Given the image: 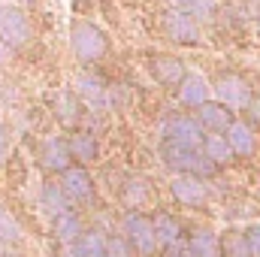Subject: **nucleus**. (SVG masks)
I'll list each match as a JSON object with an SVG mask.
<instances>
[{
    "instance_id": "f257e3e1",
    "label": "nucleus",
    "mask_w": 260,
    "mask_h": 257,
    "mask_svg": "<svg viewBox=\"0 0 260 257\" xmlns=\"http://www.w3.org/2000/svg\"><path fill=\"white\" fill-rule=\"evenodd\" d=\"M160 157H164V167H167L173 176H176V173H194L200 179H212V176L218 173V167H215L200 148L164 142V145H160Z\"/></svg>"
},
{
    "instance_id": "f03ea898",
    "label": "nucleus",
    "mask_w": 260,
    "mask_h": 257,
    "mask_svg": "<svg viewBox=\"0 0 260 257\" xmlns=\"http://www.w3.org/2000/svg\"><path fill=\"white\" fill-rule=\"evenodd\" d=\"M70 49H73L79 64H94V61H100L106 55L109 40L94 21H82L79 18V21L70 24Z\"/></svg>"
},
{
    "instance_id": "7ed1b4c3",
    "label": "nucleus",
    "mask_w": 260,
    "mask_h": 257,
    "mask_svg": "<svg viewBox=\"0 0 260 257\" xmlns=\"http://www.w3.org/2000/svg\"><path fill=\"white\" fill-rule=\"evenodd\" d=\"M121 236L130 242L133 254H139V257H154L160 251L154 227H151V218L142 215V212H136V209L121 218Z\"/></svg>"
},
{
    "instance_id": "20e7f679",
    "label": "nucleus",
    "mask_w": 260,
    "mask_h": 257,
    "mask_svg": "<svg viewBox=\"0 0 260 257\" xmlns=\"http://www.w3.org/2000/svg\"><path fill=\"white\" fill-rule=\"evenodd\" d=\"M212 85V100H218V103H224L227 109H242L248 100H251V85L239 76V73H221L215 82H209Z\"/></svg>"
},
{
    "instance_id": "39448f33",
    "label": "nucleus",
    "mask_w": 260,
    "mask_h": 257,
    "mask_svg": "<svg viewBox=\"0 0 260 257\" xmlns=\"http://www.w3.org/2000/svg\"><path fill=\"white\" fill-rule=\"evenodd\" d=\"M30 37H34V27H30L27 12L18 6H0V40L15 52V49L27 46Z\"/></svg>"
},
{
    "instance_id": "423d86ee",
    "label": "nucleus",
    "mask_w": 260,
    "mask_h": 257,
    "mask_svg": "<svg viewBox=\"0 0 260 257\" xmlns=\"http://www.w3.org/2000/svg\"><path fill=\"white\" fill-rule=\"evenodd\" d=\"M164 34L176 46H200V24L188 9H167L164 12Z\"/></svg>"
},
{
    "instance_id": "0eeeda50",
    "label": "nucleus",
    "mask_w": 260,
    "mask_h": 257,
    "mask_svg": "<svg viewBox=\"0 0 260 257\" xmlns=\"http://www.w3.org/2000/svg\"><path fill=\"white\" fill-rule=\"evenodd\" d=\"M170 194L179 200V206L200 209L209 200V185H206V179H200L194 173H176L170 182Z\"/></svg>"
},
{
    "instance_id": "6e6552de",
    "label": "nucleus",
    "mask_w": 260,
    "mask_h": 257,
    "mask_svg": "<svg viewBox=\"0 0 260 257\" xmlns=\"http://www.w3.org/2000/svg\"><path fill=\"white\" fill-rule=\"evenodd\" d=\"M148 73L157 85L164 88H179V82L188 76V64L179 58V55H167V52H157V55H148Z\"/></svg>"
},
{
    "instance_id": "1a4fd4ad",
    "label": "nucleus",
    "mask_w": 260,
    "mask_h": 257,
    "mask_svg": "<svg viewBox=\"0 0 260 257\" xmlns=\"http://www.w3.org/2000/svg\"><path fill=\"white\" fill-rule=\"evenodd\" d=\"M160 133H164V142H176L188 148H200L203 142V130L194 121V115H167Z\"/></svg>"
},
{
    "instance_id": "9d476101",
    "label": "nucleus",
    "mask_w": 260,
    "mask_h": 257,
    "mask_svg": "<svg viewBox=\"0 0 260 257\" xmlns=\"http://www.w3.org/2000/svg\"><path fill=\"white\" fill-rule=\"evenodd\" d=\"M61 188H64L70 203H79L82 206V203H91L94 200V179H91L88 167H79V164L67 167L64 173H61Z\"/></svg>"
},
{
    "instance_id": "9b49d317",
    "label": "nucleus",
    "mask_w": 260,
    "mask_h": 257,
    "mask_svg": "<svg viewBox=\"0 0 260 257\" xmlns=\"http://www.w3.org/2000/svg\"><path fill=\"white\" fill-rule=\"evenodd\" d=\"M194 121L200 124L203 133H224V130L236 121V112L227 109L218 100H206V103H200L194 109Z\"/></svg>"
},
{
    "instance_id": "f8f14e48",
    "label": "nucleus",
    "mask_w": 260,
    "mask_h": 257,
    "mask_svg": "<svg viewBox=\"0 0 260 257\" xmlns=\"http://www.w3.org/2000/svg\"><path fill=\"white\" fill-rule=\"evenodd\" d=\"M151 227H154V236H157L160 251L170 254V251H176V248H185V227H182V221H179L176 215L157 212L154 221H151Z\"/></svg>"
},
{
    "instance_id": "ddd939ff",
    "label": "nucleus",
    "mask_w": 260,
    "mask_h": 257,
    "mask_svg": "<svg viewBox=\"0 0 260 257\" xmlns=\"http://www.w3.org/2000/svg\"><path fill=\"white\" fill-rule=\"evenodd\" d=\"M40 164H43L49 173H55V176H61L67 167H73V157H70V148H67L64 136H49V139H43V145H40Z\"/></svg>"
},
{
    "instance_id": "4468645a",
    "label": "nucleus",
    "mask_w": 260,
    "mask_h": 257,
    "mask_svg": "<svg viewBox=\"0 0 260 257\" xmlns=\"http://www.w3.org/2000/svg\"><path fill=\"white\" fill-rule=\"evenodd\" d=\"M67 148H70L73 164H79V167H88V164H94L100 157V142H97V136L91 130L76 127L70 133V139H67Z\"/></svg>"
},
{
    "instance_id": "2eb2a0df",
    "label": "nucleus",
    "mask_w": 260,
    "mask_h": 257,
    "mask_svg": "<svg viewBox=\"0 0 260 257\" xmlns=\"http://www.w3.org/2000/svg\"><path fill=\"white\" fill-rule=\"evenodd\" d=\"M224 139H227L233 157H254V151H257V130L245 121H233L224 130Z\"/></svg>"
},
{
    "instance_id": "dca6fc26",
    "label": "nucleus",
    "mask_w": 260,
    "mask_h": 257,
    "mask_svg": "<svg viewBox=\"0 0 260 257\" xmlns=\"http://www.w3.org/2000/svg\"><path fill=\"white\" fill-rule=\"evenodd\" d=\"M52 109H55V118L70 130H76L82 124V118H85V103H82V97L73 94V91H61V94L55 97Z\"/></svg>"
},
{
    "instance_id": "f3484780",
    "label": "nucleus",
    "mask_w": 260,
    "mask_h": 257,
    "mask_svg": "<svg viewBox=\"0 0 260 257\" xmlns=\"http://www.w3.org/2000/svg\"><path fill=\"white\" fill-rule=\"evenodd\" d=\"M179 100L185 103V106H191V109H197L200 103H206V100H212V85L203 79V76H185L182 82H179Z\"/></svg>"
},
{
    "instance_id": "a211bd4d",
    "label": "nucleus",
    "mask_w": 260,
    "mask_h": 257,
    "mask_svg": "<svg viewBox=\"0 0 260 257\" xmlns=\"http://www.w3.org/2000/svg\"><path fill=\"white\" fill-rule=\"evenodd\" d=\"M200 151H203V154L218 167V170L236 160V157H233V151H230V145H227V139H224V133H206V136H203V142H200Z\"/></svg>"
},
{
    "instance_id": "6ab92c4d",
    "label": "nucleus",
    "mask_w": 260,
    "mask_h": 257,
    "mask_svg": "<svg viewBox=\"0 0 260 257\" xmlns=\"http://www.w3.org/2000/svg\"><path fill=\"white\" fill-rule=\"evenodd\" d=\"M185 251L191 257H221V251H218V233H212V230H194L185 239Z\"/></svg>"
},
{
    "instance_id": "aec40b11",
    "label": "nucleus",
    "mask_w": 260,
    "mask_h": 257,
    "mask_svg": "<svg viewBox=\"0 0 260 257\" xmlns=\"http://www.w3.org/2000/svg\"><path fill=\"white\" fill-rule=\"evenodd\" d=\"M40 203H43V209H46L52 218H58V215L70 212V206H73V203L67 200L61 182H46V185H43V191H40Z\"/></svg>"
},
{
    "instance_id": "412c9836",
    "label": "nucleus",
    "mask_w": 260,
    "mask_h": 257,
    "mask_svg": "<svg viewBox=\"0 0 260 257\" xmlns=\"http://www.w3.org/2000/svg\"><path fill=\"white\" fill-rule=\"evenodd\" d=\"M82 230H85V224H82V218H79L73 209L55 218V239H58L61 245H73V242L82 236Z\"/></svg>"
},
{
    "instance_id": "4be33fe9",
    "label": "nucleus",
    "mask_w": 260,
    "mask_h": 257,
    "mask_svg": "<svg viewBox=\"0 0 260 257\" xmlns=\"http://www.w3.org/2000/svg\"><path fill=\"white\" fill-rule=\"evenodd\" d=\"M218 251L221 257H251L245 230H236V227L224 230V236H218Z\"/></svg>"
},
{
    "instance_id": "5701e85b",
    "label": "nucleus",
    "mask_w": 260,
    "mask_h": 257,
    "mask_svg": "<svg viewBox=\"0 0 260 257\" xmlns=\"http://www.w3.org/2000/svg\"><path fill=\"white\" fill-rule=\"evenodd\" d=\"M103 242H106V236L100 230H82V236L70 248L76 251V257H91V254H100L103 251Z\"/></svg>"
},
{
    "instance_id": "b1692460",
    "label": "nucleus",
    "mask_w": 260,
    "mask_h": 257,
    "mask_svg": "<svg viewBox=\"0 0 260 257\" xmlns=\"http://www.w3.org/2000/svg\"><path fill=\"white\" fill-rule=\"evenodd\" d=\"M79 91H82V100H91V103H97V106L106 100V88H103V82L94 79V76H82V79H79Z\"/></svg>"
},
{
    "instance_id": "393cba45",
    "label": "nucleus",
    "mask_w": 260,
    "mask_h": 257,
    "mask_svg": "<svg viewBox=\"0 0 260 257\" xmlns=\"http://www.w3.org/2000/svg\"><path fill=\"white\" fill-rule=\"evenodd\" d=\"M103 251L109 257H133V248H130V242L121 236V233H112V236H106V242H103Z\"/></svg>"
},
{
    "instance_id": "a878e982",
    "label": "nucleus",
    "mask_w": 260,
    "mask_h": 257,
    "mask_svg": "<svg viewBox=\"0 0 260 257\" xmlns=\"http://www.w3.org/2000/svg\"><path fill=\"white\" fill-rule=\"evenodd\" d=\"M145 197H148V185H145L142 179H130L127 188H124V200H127L130 209H136V206H139Z\"/></svg>"
},
{
    "instance_id": "bb28decb",
    "label": "nucleus",
    "mask_w": 260,
    "mask_h": 257,
    "mask_svg": "<svg viewBox=\"0 0 260 257\" xmlns=\"http://www.w3.org/2000/svg\"><path fill=\"white\" fill-rule=\"evenodd\" d=\"M242 112H245V124H251L257 130L260 127V94H251V100L242 106Z\"/></svg>"
},
{
    "instance_id": "cd10ccee",
    "label": "nucleus",
    "mask_w": 260,
    "mask_h": 257,
    "mask_svg": "<svg viewBox=\"0 0 260 257\" xmlns=\"http://www.w3.org/2000/svg\"><path fill=\"white\" fill-rule=\"evenodd\" d=\"M9 154H12V139H9V127H6V124H0V170L6 167Z\"/></svg>"
},
{
    "instance_id": "c85d7f7f",
    "label": "nucleus",
    "mask_w": 260,
    "mask_h": 257,
    "mask_svg": "<svg viewBox=\"0 0 260 257\" xmlns=\"http://www.w3.org/2000/svg\"><path fill=\"white\" fill-rule=\"evenodd\" d=\"M245 239H248V251H251V257H260V224H254V227L245 230Z\"/></svg>"
},
{
    "instance_id": "c756f323",
    "label": "nucleus",
    "mask_w": 260,
    "mask_h": 257,
    "mask_svg": "<svg viewBox=\"0 0 260 257\" xmlns=\"http://www.w3.org/2000/svg\"><path fill=\"white\" fill-rule=\"evenodd\" d=\"M200 0H173V6H179V9H194Z\"/></svg>"
},
{
    "instance_id": "7c9ffc66",
    "label": "nucleus",
    "mask_w": 260,
    "mask_h": 257,
    "mask_svg": "<svg viewBox=\"0 0 260 257\" xmlns=\"http://www.w3.org/2000/svg\"><path fill=\"white\" fill-rule=\"evenodd\" d=\"M9 55H12V49H9V46L0 40V64H6V58H9Z\"/></svg>"
},
{
    "instance_id": "2f4dec72",
    "label": "nucleus",
    "mask_w": 260,
    "mask_h": 257,
    "mask_svg": "<svg viewBox=\"0 0 260 257\" xmlns=\"http://www.w3.org/2000/svg\"><path fill=\"white\" fill-rule=\"evenodd\" d=\"M167 257H191V254H188L185 248H176V251H170V254H167Z\"/></svg>"
},
{
    "instance_id": "473e14b6",
    "label": "nucleus",
    "mask_w": 260,
    "mask_h": 257,
    "mask_svg": "<svg viewBox=\"0 0 260 257\" xmlns=\"http://www.w3.org/2000/svg\"><path fill=\"white\" fill-rule=\"evenodd\" d=\"M0 257H6V236L0 233Z\"/></svg>"
},
{
    "instance_id": "72a5a7b5",
    "label": "nucleus",
    "mask_w": 260,
    "mask_h": 257,
    "mask_svg": "<svg viewBox=\"0 0 260 257\" xmlns=\"http://www.w3.org/2000/svg\"><path fill=\"white\" fill-rule=\"evenodd\" d=\"M15 3H21V6H34V3H40V0H15Z\"/></svg>"
},
{
    "instance_id": "f704fd0d",
    "label": "nucleus",
    "mask_w": 260,
    "mask_h": 257,
    "mask_svg": "<svg viewBox=\"0 0 260 257\" xmlns=\"http://www.w3.org/2000/svg\"><path fill=\"white\" fill-rule=\"evenodd\" d=\"M91 257H109V254H106V251H100V254H91Z\"/></svg>"
}]
</instances>
